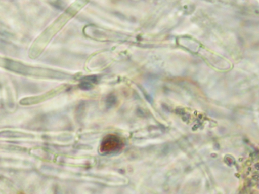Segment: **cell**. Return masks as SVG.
<instances>
[{
	"label": "cell",
	"instance_id": "6da1fadb",
	"mask_svg": "<svg viewBox=\"0 0 259 194\" xmlns=\"http://www.w3.org/2000/svg\"><path fill=\"white\" fill-rule=\"evenodd\" d=\"M123 146V141L119 137L109 134L103 139L100 145V150L103 153H114L118 152Z\"/></svg>",
	"mask_w": 259,
	"mask_h": 194
}]
</instances>
